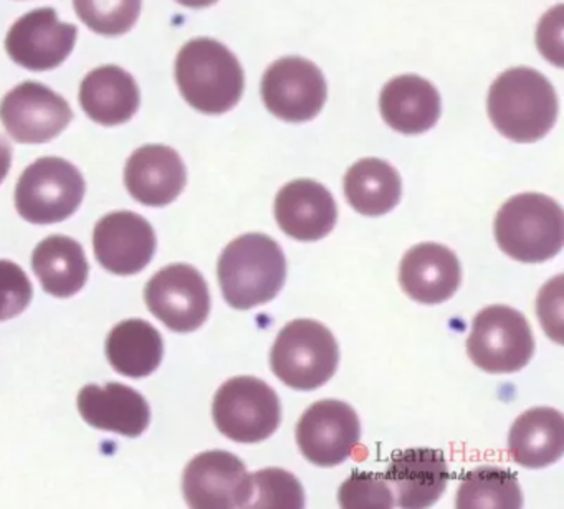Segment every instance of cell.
I'll list each match as a JSON object with an SVG mask.
<instances>
[{
  "label": "cell",
  "mask_w": 564,
  "mask_h": 509,
  "mask_svg": "<svg viewBox=\"0 0 564 509\" xmlns=\"http://www.w3.org/2000/svg\"><path fill=\"white\" fill-rule=\"evenodd\" d=\"M488 116L505 138L514 142L538 141L556 122V93L536 69H507L491 85Z\"/></svg>",
  "instance_id": "1"
},
{
  "label": "cell",
  "mask_w": 564,
  "mask_h": 509,
  "mask_svg": "<svg viewBox=\"0 0 564 509\" xmlns=\"http://www.w3.org/2000/svg\"><path fill=\"white\" fill-rule=\"evenodd\" d=\"M217 277L227 303L236 310H250L269 303L282 290L285 254L269 235H242L220 254Z\"/></svg>",
  "instance_id": "2"
},
{
  "label": "cell",
  "mask_w": 564,
  "mask_h": 509,
  "mask_svg": "<svg viewBox=\"0 0 564 509\" xmlns=\"http://www.w3.org/2000/svg\"><path fill=\"white\" fill-rule=\"evenodd\" d=\"M181 95L197 111L223 115L242 98L243 69L227 46L213 39H194L176 59Z\"/></svg>",
  "instance_id": "3"
},
{
  "label": "cell",
  "mask_w": 564,
  "mask_h": 509,
  "mask_svg": "<svg viewBox=\"0 0 564 509\" xmlns=\"http://www.w3.org/2000/svg\"><path fill=\"white\" fill-rule=\"evenodd\" d=\"M501 251L521 263H543L563 248V208L543 194H520L505 202L495 217Z\"/></svg>",
  "instance_id": "4"
},
{
  "label": "cell",
  "mask_w": 564,
  "mask_h": 509,
  "mask_svg": "<svg viewBox=\"0 0 564 509\" xmlns=\"http://www.w3.org/2000/svg\"><path fill=\"white\" fill-rule=\"evenodd\" d=\"M339 347L328 327L318 321L295 320L286 324L273 344V373L295 390H315L335 376Z\"/></svg>",
  "instance_id": "5"
},
{
  "label": "cell",
  "mask_w": 564,
  "mask_h": 509,
  "mask_svg": "<svg viewBox=\"0 0 564 509\" xmlns=\"http://www.w3.org/2000/svg\"><path fill=\"white\" fill-rule=\"evenodd\" d=\"M85 195L82 172L61 158H42L22 172L15 187V207L31 224L67 220Z\"/></svg>",
  "instance_id": "6"
},
{
  "label": "cell",
  "mask_w": 564,
  "mask_h": 509,
  "mask_svg": "<svg viewBox=\"0 0 564 509\" xmlns=\"http://www.w3.org/2000/svg\"><path fill=\"white\" fill-rule=\"evenodd\" d=\"M213 416L227 438L259 443L279 429L282 405L279 396L263 380L239 376L227 380L214 397Z\"/></svg>",
  "instance_id": "7"
},
{
  "label": "cell",
  "mask_w": 564,
  "mask_h": 509,
  "mask_svg": "<svg viewBox=\"0 0 564 509\" xmlns=\"http://www.w3.org/2000/svg\"><path fill=\"white\" fill-rule=\"evenodd\" d=\"M467 353L485 372H517L533 357V331L520 311L495 304L475 316Z\"/></svg>",
  "instance_id": "8"
},
{
  "label": "cell",
  "mask_w": 564,
  "mask_h": 509,
  "mask_svg": "<svg viewBox=\"0 0 564 509\" xmlns=\"http://www.w3.org/2000/svg\"><path fill=\"white\" fill-rule=\"evenodd\" d=\"M148 310L176 333H191L206 323L210 294L203 274L191 264L158 271L144 290Z\"/></svg>",
  "instance_id": "9"
},
{
  "label": "cell",
  "mask_w": 564,
  "mask_h": 509,
  "mask_svg": "<svg viewBox=\"0 0 564 509\" xmlns=\"http://www.w3.org/2000/svg\"><path fill=\"white\" fill-rule=\"evenodd\" d=\"M183 489L191 508H247L252 496V475L232 453L213 450L200 453L186 466Z\"/></svg>",
  "instance_id": "10"
},
{
  "label": "cell",
  "mask_w": 564,
  "mask_h": 509,
  "mask_svg": "<svg viewBox=\"0 0 564 509\" xmlns=\"http://www.w3.org/2000/svg\"><path fill=\"white\" fill-rule=\"evenodd\" d=\"M262 96L267 108L276 118L289 122L310 121L325 105V76L308 59L286 56L267 69Z\"/></svg>",
  "instance_id": "11"
},
{
  "label": "cell",
  "mask_w": 564,
  "mask_h": 509,
  "mask_svg": "<svg viewBox=\"0 0 564 509\" xmlns=\"http://www.w3.org/2000/svg\"><path fill=\"white\" fill-rule=\"evenodd\" d=\"M361 438V423L352 407L341 400H319L303 413L296 442L313 465L336 466L351 456Z\"/></svg>",
  "instance_id": "12"
},
{
  "label": "cell",
  "mask_w": 564,
  "mask_h": 509,
  "mask_svg": "<svg viewBox=\"0 0 564 509\" xmlns=\"http://www.w3.org/2000/svg\"><path fill=\"white\" fill-rule=\"evenodd\" d=\"M72 119L74 111L65 98L41 83H22L0 102V121L11 138L24 144L52 141Z\"/></svg>",
  "instance_id": "13"
},
{
  "label": "cell",
  "mask_w": 564,
  "mask_h": 509,
  "mask_svg": "<svg viewBox=\"0 0 564 509\" xmlns=\"http://www.w3.org/2000/svg\"><path fill=\"white\" fill-rule=\"evenodd\" d=\"M78 30L58 20L51 7L25 13L9 30L6 50L18 65L32 72L61 66L74 50Z\"/></svg>",
  "instance_id": "14"
},
{
  "label": "cell",
  "mask_w": 564,
  "mask_h": 509,
  "mask_svg": "<svg viewBox=\"0 0 564 509\" xmlns=\"http://www.w3.org/2000/svg\"><path fill=\"white\" fill-rule=\"evenodd\" d=\"M94 248L105 270L128 277L140 273L153 260L156 234L141 215L113 212L95 227Z\"/></svg>",
  "instance_id": "15"
},
{
  "label": "cell",
  "mask_w": 564,
  "mask_h": 509,
  "mask_svg": "<svg viewBox=\"0 0 564 509\" xmlns=\"http://www.w3.org/2000/svg\"><path fill=\"white\" fill-rule=\"evenodd\" d=\"M384 479L394 489L399 508H431L447 488V458L441 450H402L389 462Z\"/></svg>",
  "instance_id": "16"
},
{
  "label": "cell",
  "mask_w": 564,
  "mask_h": 509,
  "mask_svg": "<svg viewBox=\"0 0 564 509\" xmlns=\"http://www.w3.org/2000/svg\"><path fill=\"white\" fill-rule=\"evenodd\" d=\"M275 218L289 237L315 241L333 230L338 208L325 185L312 178H296L276 194Z\"/></svg>",
  "instance_id": "17"
},
{
  "label": "cell",
  "mask_w": 564,
  "mask_h": 509,
  "mask_svg": "<svg viewBox=\"0 0 564 509\" xmlns=\"http://www.w3.org/2000/svg\"><path fill=\"white\" fill-rule=\"evenodd\" d=\"M399 281L405 294L419 303H444L460 286V261L444 245L419 243L402 258Z\"/></svg>",
  "instance_id": "18"
},
{
  "label": "cell",
  "mask_w": 564,
  "mask_h": 509,
  "mask_svg": "<svg viewBox=\"0 0 564 509\" xmlns=\"http://www.w3.org/2000/svg\"><path fill=\"white\" fill-rule=\"evenodd\" d=\"M183 159L167 145L151 144L137 149L128 159L124 184L141 204L164 207L180 197L186 187Z\"/></svg>",
  "instance_id": "19"
},
{
  "label": "cell",
  "mask_w": 564,
  "mask_h": 509,
  "mask_svg": "<svg viewBox=\"0 0 564 509\" xmlns=\"http://www.w3.org/2000/svg\"><path fill=\"white\" fill-rule=\"evenodd\" d=\"M78 410L95 429L124 436H140L150 425V407L131 387L118 382L87 386L78 393Z\"/></svg>",
  "instance_id": "20"
},
{
  "label": "cell",
  "mask_w": 564,
  "mask_h": 509,
  "mask_svg": "<svg viewBox=\"0 0 564 509\" xmlns=\"http://www.w3.org/2000/svg\"><path fill=\"white\" fill-rule=\"evenodd\" d=\"M382 119L395 131L421 134L441 118V95L427 79L402 75L391 79L381 93Z\"/></svg>",
  "instance_id": "21"
},
{
  "label": "cell",
  "mask_w": 564,
  "mask_h": 509,
  "mask_svg": "<svg viewBox=\"0 0 564 509\" xmlns=\"http://www.w3.org/2000/svg\"><path fill=\"white\" fill-rule=\"evenodd\" d=\"M140 88L130 73L107 65L85 76L80 86V105L88 118L104 126L130 121L140 108Z\"/></svg>",
  "instance_id": "22"
},
{
  "label": "cell",
  "mask_w": 564,
  "mask_h": 509,
  "mask_svg": "<svg viewBox=\"0 0 564 509\" xmlns=\"http://www.w3.org/2000/svg\"><path fill=\"white\" fill-rule=\"evenodd\" d=\"M508 452L518 465L544 468L564 452V419L557 410L538 407L521 413L508 435Z\"/></svg>",
  "instance_id": "23"
},
{
  "label": "cell",
  "mask_w": 564,
  "mask_h": 509,
  "mask_svg": "<svg viewBox=\"0 0 564 509\" xmlns=\"http://www.w3.org/2000/svg\"><path fill=\"white\" fill-rule=\"evenodd\" d=\"M32 268L44 290L58 297L77 294L87 283L90 270L82 245L64 235H52L37 245Z\"/></svg>",
  "instance_id": "24"
},
{
  "label": "cell",
  "mask_w": 564,
  "mask_h": 509,
  "mask_svg": "<svg viewBox=\"0 0 564 509\" xmlns=\"http://www.w3.org/2000/svg\"><path fill=\"white\" fill-rule=\"evenodd\" d=\"M401 194V175L382 159H361L346 172L345 195L359 214L368 217L388 214L399 204Z\"/></svg>",
  "instance_id": "25"
},
{
  "label": "cell",
  "mask_w": 564,
  "mask_h": 509,
  "mask_svg": "<svg viewBox=\"0 0 564 509\" xmlns=\"http://www.w3.org/2000/svg\"><path fill=\"white\" fill-rule=\"evenodd\" d=\"M107 356L117 372L134 379L147 377L163 359V339L148 321H123L108 336Z\"/></svg>",
  "instance_id": "26"
},
{
  "label": "cell",
  "mask_w": 564,
  "mask_h": 509,
  "mask_svg": "<svg viewBox=\"0 0 564 509\" xmlns=\"http://www.w3.org/2000/svg\"><path fill=\"white\" fill-rule=\"evenodd\" d=\"M455 506L460 509H518L523 506L513 473L498 466H478L464 476Z\"/></svg>",
  "instance_id": "27"
},
{
  "label": "cell",
  "mask_w": 564,
  "mask_h": 509,
  "mask_svg": "<svg viewBox=\"0 0 564 509\" xmlns=\"http://www.w3.org/2000/svg\"><path fill=\"white\" fill-rule=\"evenodd\" d=\"M143 0H74L78 19L100 35L130 32L137 23Z\"/></svg>",
  "instance_id": "28"
},
{
  "label": "cell",
  "mask_w": 564,
  "mask_h": 509,
  "mask_svg": "<svg viewBox=\"0 0 564 509\" xmlns=\"http://www.w3.org/2000/svg\"><path fill=\"white\" fill-rule=\"evenodd\" d=\"M305 506V492L292 473L265 468L252 475V496L247 508L300 509Z\"/></svg>",
  "instance_id": "29"
},
{
  "label": "cell",
  "mask_w": 564,
  "mask_h": 509,
  "mask_svg": "<svg viewBox=\"0 0 564 509\" xmlns=\"http://www.w3.org/2000/svg\"><path fill=\"white\" fill-rule=\"evenodd\" d=\"M339 505L348 509L394 508V496L384 476L355 472L338 492Z\"/></svg>",
  "instance_id": "30"
},
{
  "label": "cell",
  "mask_w": 564,
  "mask_h": 509,
  "mask_svg": "<svg viewBox=\"0 0 564 509\" xmlns=\"http://www.w3.org/2000/svg\"><path fill=\"white\" fill-rule=\"evenodd\" d=\"M32 283L12 261L0 260V321L18 316L32 301Z\"/></svg>",
  "instance_id": "31"
},
{
  "label": "cell",
  "mask_w": 564,
  "mask_h": 509,
  "mask_svg": "<svg viewBox=\"0 0 564 509\" xmlns=\"http://www.w3.org/2000/svg\"><path fill=\"white\" fill-rule=\"evenodd\" d=\"M12 164V148L2 136H0V184L8 177Z\"/></svg>",
  "instance_id": "32"
},
{
  "label": "cell",
  "mask_w": 564,
  "mask_h": 509,
  "mask_svg": "<svg viewBox=\"0 0 564 509\" xmlns=\"http://www.w3.org/2000/svg\"><path fill=\"white\" fill-rule=\"evenodd\" d=\"M181 6L191 7V9H203V7L213 6L217 0H177Z\"/></svg>",
  "instance_id": "33"
}]
</instances>
